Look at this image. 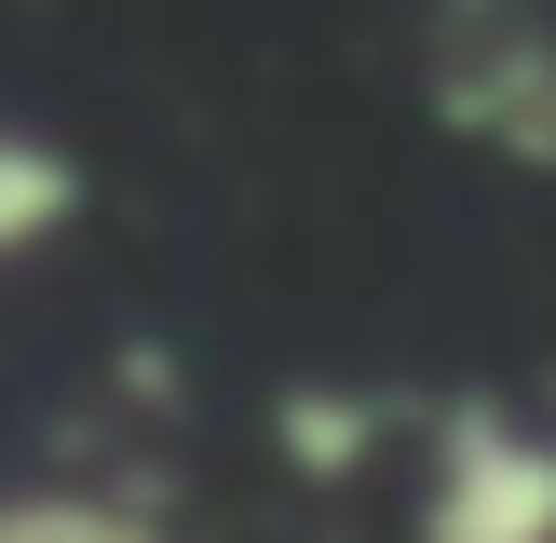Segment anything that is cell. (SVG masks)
Returning a JSON list of instances; mask_svg holds the SVG:
<instances>
[{
  "label": "cell",
  "mask_w": 556,
  "mask_h": 543,
  "mask_svg": "<svg viewBox=\"0 0 556 543\" xmlns=\"http://www.w3.org/2000/svg\"><path fill=\"white\" fill-rule=\"evenodd\" d=\"M421 543H556V449L516 421H448L421 476Z\"/></svg>",
  "instance_id": "6da1fadb"
},
{
  "label": "cell",
  "mask_w": 556,
  "mask_h": 543,
  "mask_svg": "<svg viewBox=\"0 0 556 543\" xmlns=\"http://www.w3.org/2000/svg\"><path fill=\"white\" fill-rule=\"evenodd\" d=\"M0 543H177L150 462H109V476H14L0 489Z\"/></svg>",
  "instance_id": "7a4b0ae2"
},
{
  "label": "cell",
  "mask_w": 556,
  "mask_h": 543,
  "mask_svg": "<svg viewBox=\"0 0 556 543\" xmlns=\"http://www.w3.org/2000/svg\"><path fill=\"white\" fill-rule=\"evenodd\" d=\"M68 217H81V150L0 123V272L41 258V244H68Z\"/></svg>",
  "instance_id": "3957f363"
}]
</instances>
